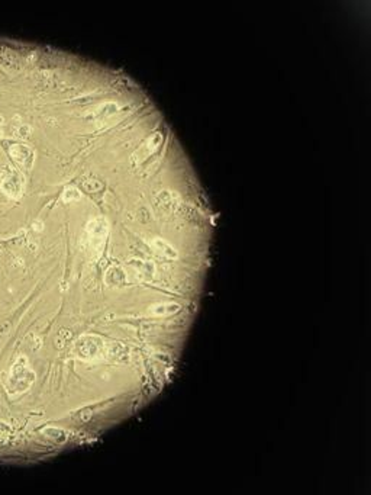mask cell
Listing matches in <instances>:
<instances>
[{"instance_id": "1", "label": "cell", "mask_w": 371, "mask_h": 495, "mask_svg": "<svg viewBox=\"0 0 371 495\" xmlns=\"http://www.w3.org/2000/svg\"><path fill=\"white\" fill-rule=\"evenodd\" d=\"M2 190L12 199H19L23 192V178L16 170H5L0 180Z\"/></svg>"}, {"instance_id": "2", "label": "cell", "mask_w": 371, "mask_h": 495, "mask_svg": "<svg viewBox=\"0 0 371 495\" xmlns=\"http://www.w3.org/2000/svg\"><path fill=\"white\" fill-rule=\"evenodd\" d=\"M12 158L26 170H31L35 163V151L26 144H13L11 147Z\"/></svg>"}, {"instance_id": "3", "label": "cell", "mask_w": 371, "mask_h": 495, "mask_svg": "<svg viewBox=\"0 0 371 495\" xmlns=\"http://www.w3.org/2000/svg\"><path fill=\"white\" fill-rule=\"evenodd\" d=\"M18 135L22 138L29 137V135H31V127H28V125H22V127L18 129Z\"/></svg>"}, {"instance_id": "4", "label": "cell", "mask_w": 371, "mask_h": 495, "mask_svg": "<svg viewBox=\"0 0 371 495\" xmlns=\"http://www.w3.org/2000/svg\"><path fill=\"white\" fill-rule=\"evenodd\" d=\"M0 122H2V116H0Z\"/></svg>"}]
</instances>
